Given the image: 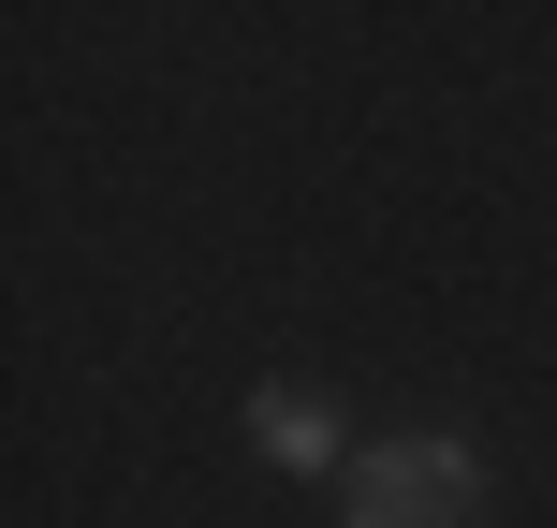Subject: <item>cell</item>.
I'll return each mask as SVG.
<instances>
[{"mask_svg": "<svg viewBox=\"0 0 557 528\" xmlns=\"http://www.w3.org/2000/svg\"><path fill=\"white\" fill-rule=\"evenodd\" d=\"M250 455H264V470H294V484H337L367 441L337 426V396H308V382H250Z\"/></svg>", "mask_w": 557, "mask_h": 528, "instance_id": "7a4b0ae2", "label": "cell"}, {"mask_svg": "<svg viewBox=\"0 0 557 528\" xmlns=\"http://www.w3.org/2000/svg\"><path fill=\"white\" fill-rule=\"evenodd\" d=\"M337 528H484V441L455 426H396L337 470Z\"/></svg>", "mask_w": 557, "mask_h": 528, "instance_id": "6da1fadb", "label": "cell"}]
</instances>
